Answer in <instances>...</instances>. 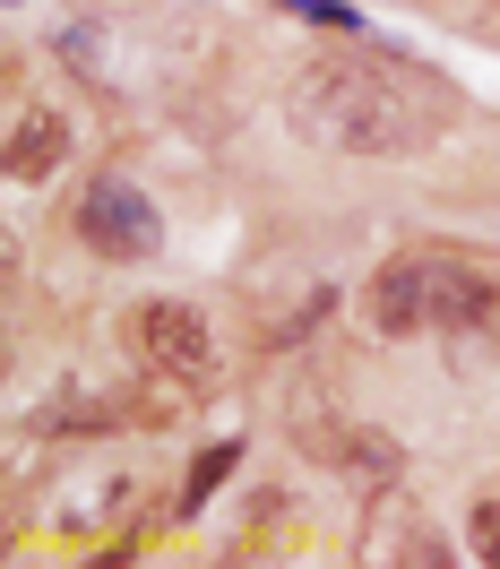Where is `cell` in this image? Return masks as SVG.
Here are the masks:
<instances>
[{
    "mask_svg": "<svg viewBox=\"0 0 500 569\" xmlns=\"http://www.w3.org/2000/svg\"><path fill=\"white\" fill-rule=\"evenodd\" d=\"M78 242L96 250V259H156L164 250V216H156V199L147 190H130V181H96L87 199H78Z\"/></svg>",
    "mask_w": 500,
    "mask_h": 569,
    "instance_id": "277c9868",
    "label": "cell"
},
{
    "mask_svg": "<svg viewBox=\"0 0 500 569\" xmlns=\"http://www.w3.org/2000/svg\"><path fill=\"white\" fill-rule=\"evenodd\" d=\"M362 561L371 569H449L458 561V543L431 527V509L406 483H371V509H362Z\"/></svg>",
    "mask_w": 500,
    "mask_h": 569,
    "instance_id": "3957f363",
    "label": "cell"
},
{
    "mask_svg": "<svg viewBox=\"0 0 500 569\" xmlns=\"http://www.w3.org/2000/svg\"><path fill=\"white\" fill-rule=\"evenodd\" d=\"M466 543H474V561L500 569V500H474V518H466Z\"/></svg>",
    "mask_w": 500,
    "mask_h": 569,
    "instance_id": "7c38bea8",
    "label": "cell"
},
{
    "mask_svg": "<svg viewBox=\"0 0 500 569\" xmlns=\"http://www.w3.org/2000/svg\"><path fill=\"white\" fill-rule=\"evenodd\" d=\"M70 112H52V104H36V112H18V130H9V181H52L61 164H70Z\"/></svg>",
    "mask_w": 500,
    "mask_h": 569,
    "instance_id": "52a82bcc",
    "label": "cell"
},
{
    "mask_svg": "<svg viewBox=\"0 0 500 569\" xmlns=\"http://www.w3.org/2000/svg\"><path fill=\"white\" fill-rule=\"evenodd\" d=\"M466 337H474V346H500V268H483V284H474V320H466Z\"/></svg>",
    "mask_w": 500,
    "mask_h": 569,
    "instance_id": "8fae6325",
    "label": "cell"
},
{
    "mask_svg": "<svg viewBox=\"0 0 500 569\" xmlns=\"http://www.w3.org/2000/svg\"><path fill=\"white\" fill-rule=\"evenodd\" d=\"M293 449L311 466L354 475V483H397V475H406V449H397L389 431L354 423V415H293Z\"/></svg>",
    "mask_w": 500,
    "mask_h": 569,
    "instance_id": "5b68a950",
    "label": "cell"
},
{
    "mask_svg": "<svg viewBox=\"0 0 500 569\" xmlns=\"http://www.w3.org/2000/svg\"><path fill=\"white\" fill-rule=\"evenodd\" d=\"M431 293H440V250H397L371 268V293H362V311L380 337H423L431 328Z\"/></svg>",
    "mask_w": 500,
    "mask_h": 569,
    "instance_id": "8992f818",
    "label": "cell"
},
{
    "mask_svg": "<svg viewBox=\"0 0 500 569\" xmlns=\"http://www.w3.org/2000/svg\"><path fill=\"white\" fill-rule=\"evenodd\" d=\"M233 458H242V449H233V440H216L208 458L190 466V483H181V509H199V500H208L216 483H224V475H233Z\"/></svg>",
    "mask_w": 500,
    "mask_h": 569,
    "instance_id": "30bf717a",
    "label": "cell"
},
{
    "mask_svg": "<svg viewBox=\"0 0 500 569\" xmlns=\"http://www.w3.org/2000/svg\"><path fill=\"white\" fill-rule=\"evenodd\" d=\"M130 509H139V475H96L87 492L52 500V527L61 535H112V527H130Z\"/></svg>",
    "mask_w": 500,
    "mask_h": 569,
    "instance_id": "ba28073f",
    "label": "cell"
},
{
    "mask_svg": "<svg viewBox=\"0 0 500 569\" xmlns=\"http://www.w3.org/2000/svg\"><path fill=\"white\" fill-rule=\"evenodd\" d=\"M286 121L337 156H423L449 121V87L397 52H328L286 87Z\"/></svg>",
    "mask_w": 500,
    "mask_h": 569,
    "instance_id": "6da1fadb",
    "label": "cell"
},
{
    "mask_svg": "<svg viewBox=\"0 0 500 569\" xmlns=\"http://www.w3.org/2000/svg\"><path fill=\"white\" fill-rule=\"evenodd\" d=\"M121 423V406H112V397H70V406H52V415H43V431H52V440H61V431H112Z\"/></svg>",
    "mask_w": 500,
    "mask_h": 569,
    "instance_id": "9c48e42d",
    "label": "cell"
},
{
    "mask_svg": "<svg viewBox=\"0 0 500 569\" xmlns=\"http://www.w3.org/2000/svg\"><path fill=\"white\" fill-rule=\"evenodd\" d=\"M121 346L130 362H147L164 389H208L216 380V328L190 302H130L121 311Z\"/></svg>",
    "mask_w": 500,
    "mask_h": 569,
    "instance_id": "7a4b0ae2",
    "label": "cell"
}]
</instances>
